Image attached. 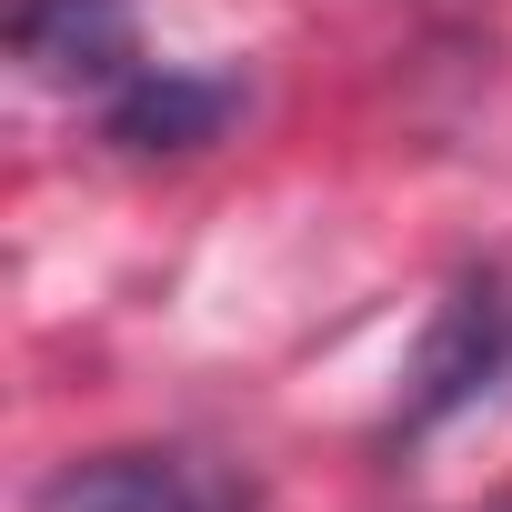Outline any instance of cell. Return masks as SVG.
<instances>
[{"mask_svg":"<svg viewBox=\"0 0 512 512\" xmlns=\"http://www.w3.org/2000/svg\"><path fill=\"white\" fill-rule=\"evenodd\" d=\"M31 512H221V492L181 462V452H91V462H61Z\"/></svg>","mask_w":512,"mask_h":512,"instance_id":"cell-3","label":"cell"},{"mask_svg":"<svg viewBox=\"0 0 512 512\" xmlns=\"http://www.w3.org/2000/svg\"><path fill=\"white\" fill-rule=\"evenodd\" d=\"M492 512H512V492H502V502H492Z\"/></svg>","mask_w":512,"mask_h":512,"instance_id":"cell-5","label":"cell"},{"mask_svg":"<svg viewBox=\"0 0 512 512\" xmlns=\"http://www.w3.org/2000/svg\"><path fill=\"white\" fill-rule=\"evenodd\" d=\"M502 352H512V282H502V272H462V282L432 302L422 342H412L402 432H432V422H452L462 402H482L492 372H502Z\"/></svg>","mask_w":512,"mask_h":512,"instance_id":"cell-1","label":"cell"},{"mask_svg":"<svg viewBox=\"0 0 512 512\" xmlns=\"http://www.w3.org/2000/svg\"><path fill=\"white\" fill-rule=\"evenodd\" d=\"M11 51H21L41 81H61V91H81V81L121 91V81L141 71L131 0H21V11H11Z\"/></svg>","mask_w":512,"mask_h":512,"instance_id":"cell-2","label":"cell"},{"mask_svg":"<svg viewBox=\"0 0 512 512\" xmlns=\"http://www.w3.org/2000/svg\"><path fill=\"white\" fill-rule=\"evenodd\" d=\"M231 111H241L231 81H201V71H131V81L111 91V141H121V151H201Z\"/></svg>","mask_w":512,"mask_h":512,"instance_id":"cell-4","label":"cell"}]
</instances>
